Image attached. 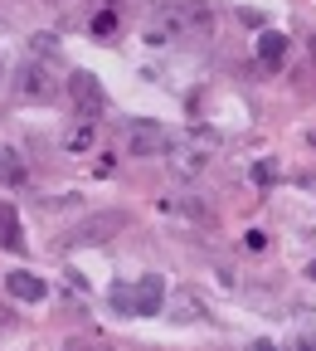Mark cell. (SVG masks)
<instances>
[{
	"label": "cell",
	"mask_w": 316,
	"mask_h": 351,
	"mask_svg": "<svg viewBox=\"0 0 316 351\" xmlns=\"http://www.w3.org/2000/svg\"><path fill=\"white\" fill-rule=\"evenodd\" d=\"M166 147H170V132L151 117H131L122 127V152L137 161H156V156H166Z\"/></svg>",
	"instance_id": "cell-2"
},
{
	"label": "cell",
	"mask_w": 316,
	"mask_h": 351,
	"mask_svg": "<svg viewBox=\"0 0 316 351\" xmlns=\"http://www.w3.org/2000/svg\"><path fill=\"white\" fill-rule=\"evenodd\" d=\"M93 34H112V15H98L93 20Z\"/></svg>",
	"instance_id": "cell-16"
},
{
	"label": "cell",
	"mask_w": 316,
	"mask_h": 351,
	"mask_svg": "<svg viewBox=\"0 0 316 351\" xmlns=\"http://www.w3.org/2000/svg\"><path fill=\"white\" fill-rule=\"evenodd\" d=\"M170 317H175V322H195V317H205V302H200L190 288H180L175 302H170Z\"/></svg>",
	"instance_id": "cell-11"
},
{
	"label": "cell",
	"mask_w": 316,
	"mask_h": 351,
	"mask_svg": "<svg viewBox=\"0 0 316 351\" xmlns=\"http://www.w3.org/2000/svg\"><path fill=\"white\" fill-rule=\"evenodd\" d=\"M68 152H88V147H93V122H78V127H68Z\"/></svg>",
	"instance_id": "cell-14"
},
{
	"label": "cell",
	"mask_w": 316,
	"mask_h": 351,
	"mask_svg": "<svg viewBox=\"0 0 316 351\" xmlns=\"http://www.w3.org/2000/svg\"><path fill=\"white\" fill-rule=\"evenodd\" d=\"M68 93H73V103H78V117H88V122H98L103 112H107V93H103V83H98V73H73L68 78Z\"/></svg>",
	"instance_id": "cell-3"
},
{
	"label": "cell",
	"mask_w": 316,
	"mask_h": 351,
	"mask_svg": "<svg viewBox=\"0 0 316 351\" xmlns=\"http://www.w3.org/2000/svg\"><path fill=\"white\" fill-rule=\"evenodd\" d=\"M0 244H5V249H20V244H25V234H20V215H15L10 205H0Z\"/></svg>",
	"instance_id": "cell-12"
},
{
	"label": "cell",
	"mask_w": 316,
	"mask_h": 351,
	"mask_svg": "<svg viewBox=\"0 0 316 351\" xmlns=\"http://www.w3.org/2000/svg\"><path fill=\"white\" fill-rule=\"evenodd\" d=\"M112 307L127 313V317H137V288H131V283H112Z\"/></svg>",
	"instance_id": "cell-13"
},
{
	"label": "cell",
	"mask_w": 316,
	"mask_h": 351,
	"mask_svg": "<svg viewBox=\"0 0 316 351\" xmlns=\"http://www.w3.org/2000/svg\"><path fill=\"white\" fill-rule=\"evenodd\" d=\"M273 176H278L273 161H258V166H253V186H273Z\"/></svg>",
	"instance_id": "cell-15"
},
{
	"label": "cell",
	"mask_w": 316,
	"mask_h": 351,
	"mask_svg": "<svg viewBox=\"0 0 316 351\" xmlns=\"http://www.w3.org/2000/svg\"><path fill=\"white\" fill-rule=\"evenodd\" d=\"M209 5L205 0H170L166 10L151 15L146 25V44H170V39H185V34H209Z\"/></svg>",
	"instance_id": "cell-1"
},
{
	"label": "cell",
	"mask_w": 316,
	"mask_h": 351,
	"mask_svg": "<svg viewBox=\"0 0 316 351\" xmlns=\"http://www.w3.org/2000/svg\"><path fill=\"white\" fill-rule=\"evenodd\" d=\"M20 93H25V98H49V93H54V78H49V69L25 64V69H20Z\"/></svg>",
	"instance_id": "cell-8"
},
{
	"label": "cell",
	"mask_w": 316,
	"mask_h": 351,
	"mask_svg": "<svg viewBox=\"0 0 316 351\" xmlns=\"http://www.w3.org/2000/svg\"><path fill=\"white\" fill-rule=\"evenodd\" d=\"M306 274H311V278H316V258H311V263H306Z\"/></svg>",
	"instance_id": "cell-17"
},
{
	"label": "cell",
	"mask_w": 316,
	"mask_h": 351,
	"mask_svg": "<svg viewBox=\"0 0 316 351\" xmlns=\"http://www.w3.org/2000/svg\"><path fill=\"white\" fill-rule=\"evenodd\" d=\"M131 288H137V317H156V313H161V302H166V283H161V274H146V278H137Z\"/></svg>",
	"instance_id": "cell-6"
},
{
	"label": "cell",
	"mask_w": 316,
	"mask_h": 351,
	"mask_svg": "<svg viewBox=\"0 0 316 351\" xmlns=\"http://www.w3.org/2000/svg\"><path fill=\"white\" fill-rule=\"evenodd\" d=\"M258 59H263V69H278L287 59V34L282 29H263L258 34Z\"/></svg>",
	"instance_id": "cell-7"
},
{
	"label": "cell",
	"mask_w": 316,
	"mask_h": 351,
	"mask_svg": "<svg viewBox=\"0 0 316 351\" xmlns=\"http://www.w3.org/2000/svg\"><path fill=\"white\" fill-rule=\"evenodd\" d=\"M122 225H127V219H122L117 210H107V215H88L83 225L68 234V244H103V239H112Z\"/></svg>",
	"instance_id": "cell-5"
},
{
	"label": "cell",
	"mask_w": 316,
	"mask_h": 351,
	"mask_svg": "<svg viewBox=\"0 0 316 351\" xmlns=\"http://www.w3.org/2000/svg\"><path fill=\"white\" fill-rule=\"evenodd\" d=\"M5 288H10V298H20V302H44V293H49L39 274H10Z\"/></svg>",
	"instance_id": "cell-9"
},
{
	"label": "cell",
	"mask_w": 316,
	"mask_h": 351,
	"mask_svg": "<svg viewBox=\"0 0 316 351\" xmlns=\"http://www.w3.org/2000/svg\"><path fill=\"white\" fill-rule=\"evenodd\" d=\"M0 186H25V156L15 147H0Z\"/></svg>",
	"instance_id": "cell-10"
},
{
	"label": "cell",
	"mask_w": 316,
	"mask_h": 351,
	"mask_svg": "<svg viewBox=\"0 0 316 351\" xmlns=\"http://www.w3.org/2000/svg\"><path fill=\"white\" fill-rule=\"evenodd\" d=\"M166 166L180 176V181H195V176L209 166V156H205V147H195V142H170V147H166Z\"/></svg>",
	"instance_id": "cell-4"
}]
</instances>
